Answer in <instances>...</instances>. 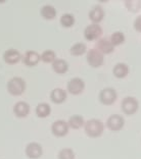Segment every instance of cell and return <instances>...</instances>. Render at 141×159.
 Wrapping results in <instances>:
<instances>
[{"instance_id": "cell-1", "label": "cell", "mask_w": 141, "mask_h": 159, "mask_svg": "<svg viewBox=\"0 0 141 159\" xmlns=\"http://www.w3.org/2000/svg\"><path fill=\"white\" fill-rule=\"evenodd\" d=\"M85 134L90 138H98L103 134L104 125L100 119L91 118L89 120L85 121L84 125Z\"/></svg>"}, {"instance_id": "cell-2", "label": "cell", "mask_w": 141, "mask_h": 159, "mask_svg": "<svg viewBox=\"0 0 141 159\" xmlns=\"http://www.w3.org/2000/svg\"><path fill=\"white\" fill-rule=\"evenodd\" d=\"M7 90L12 95H21L26 90V82L21 77H13L7 83Z\"/></svg>"}, {"instance_id": "cell-3", "label": "cell", "mask_w": 141, "mask_h": 159, "mask_svg": "<svg viewBox=\"0 0 141 159\" xmlns=\"http://www.w3.org/2000/svg\"><path fill=\"white\" fill-rule=\"evenodd\" d=\"M121 108H122V111L125 114L133 115L138 111L139 102H138V100H137L136 98H134V97H132V96L125 97V98L122 100Z\"/></svg>"}, {"instance_id": "cell-4", "label": "cell", "mask_w": 141, "mask_h": 159, "mask_svg": "<svg viewBox=\"0 0 141 159\" xmlns=\"http://www.w3.org/2000/svg\"><path fill=\"white\" fill-rule=\"evenodd\" d=\"M99 101L103 105H111L115 102V100L118 98L117 91L114 88L107 87V88H103L99 92Z\"/></svg>"}, {"instance_id": "cell-5", "label": "cell", "mask_w": 141, "mask_h": 159, "mask_svg": "<svg viewBox=\"0 0 141 159\" xmlns=\"http://www.w3.org/2000/svg\"><path fill=\"white\" fill-rule=\"evenodd\" d=\"M87 61L89 66L93 68H98L104 63V56L98 50L90 49L87 53Z\"/></svg>"}, {"instance_id": "cell-6", "label": "cell", "mask_w": 141, "mask_h": 159, "mask_svg": "<svg viewBox=\"0 0 141 159\" xmlns=\"http://www.w3.org/2000/svg\"><path fill=\"white\" fill-rule=\"evenodd\" d=\"M67 89L72 95H80L85 90V82L81 78H73L68 82Z\"/></svg>"}, {"instance_id": "cell-7", "label": "cell", "mask_w": 141, "mask_h": 159, "mask_svg": "<svg viewBox=\"0 0 141 159\" xmlns=\"http://www.w3.org/2000/svg\"><path fill=\"white\" fill-rule=\"evenodd\" d=\"M101 34H102V29L99 25L91 24L85 28L84 30V38L87 41H95L100 38Z\"/></svg>"}, {"instance_id": "cell-8", "label": "cell", "mask_w": 141, "mask_h": 159, "mask_svg": "<svg viewBox=\"0 0 141 159\" xmlns=\"http://www.w3.org/2000/svg\"><path fill=\"white\" fill-rule=\"evenodd\" d=\"M125 119L122 115L119 114H113L107 118L106 120V126L107 129L111 132H118L124 128Z\"/></svg>"}, {"instance_id": "cell-9", "label": "cell", "mask_w": 141, "mask_h": 159, "mask_svg": "<svg viewBox=\"0 0 141 159\" xmlns=\"http://www.w3.org/2000/svg\"><path fill=\"white\" fill-rule=\"evenodd\" d=\"M25 153L31 159L40 158L43 154V148L37 142H30L25 148Z\"/></svg>"}, {"instance_id": "cell-10", "label": "cell", "mask_w": 141, "mask_h": 159, "mask_svg": "<svg viewBox=\"0 0 141 159\" xmlns=\"http://www.w3.org/2000/svg\"><path fill=\"white\" fill-rule=\"evenodd\" d=\"M68 125L63 119H57L51 125V132L56 137H64L68 133Z\"/></svg>"}, {"instance_id": "cell-11", "label": "cell", "mask_w": 141, "mask_h": 159, "mask_svg": "<svg viewBox=\"0 0 141 159\" xmlns=\"http://www.w3.org/2000/svg\"><path fill=\"white\" fill-rule=\"evenodd\" d=\"M106 16L103 8L100 5L93 6L89 11V20L92 21V24L98 25L100 21H102Z\"/></svg>"}, {"instance_id": "cell-12", "label": "cell", "mask_w": 141, "mask_h": 159, "mask_svg": "<svg viewBox=\"0 0 141 159\" xmlns=\"http://www.w3.org/2000/svg\"><path fill=\"white\" fill-rule=\"evenodd\" d=\"M96 50L101 54H110L114 52L115 47L113 46V44L110 43V41L107 38H101L97 41V45H96Z\"/></svg>"}, {"instance_id": "cell-13", "label": "cell", "mask_w": 141, "mask_h": 159, "mask_svg": "<svg viewBox=\"0 0 141 159\" xmlns=\"http://www.w3.org/2000/svg\"><path fill=\"white\" fill-rule=\"evenodd\" d=\"M30 112V105L26 101H19L13 106V113L17 117H26Z\"/></svg>"}, {"instance_id": "cell-14", "label": "cell", "mask_w": 141, "mask_h": 159, "mask_svg": "<svg viewBox=\"0 0 141 159\" xmlns=\"http://www.w3.org/2000/svg\"><path fill=\"white\" fill-rule=\"evenodd\" d=\"M23 61L28 66H34L40 61V54L34 50H29L24 54Z\"/></svg>"}, {"instance_id": "cell-15", "label": "cell", "mask_w": 141, "mask_h": 159, "mask_svg": "<svg viewBox=\"0 0 141 159\" xmlns=\"http://www.w3.org/2000/svg\"><path fill=\"white\" fill-rule=\"evenodd\" d=\"M130 73V68L128 64L124 62L117 63L113 68V74L117 79H124L126 78Z\"/></svg>"}, {"instance_id": "cell-16", "label": "cell", "mask_w": 141, "mask_h": 159, "mask_svg": "<svg viewBox=\"0 0 141 159\" xmlns=\"http://www.w3.org/2000/svg\"><path fill=\"white\" fill-rule=\"evenodd\" d=\"M21 53L16 49H7L6 51L3 53V59L6 63L9 64H14L19 62L21 59Z\"/></svg>"}, {"instance_id": "cell-17", "label": "cell", "mask_w": 141, "mask_h": 159, "mask_svg": "<svg viewBox=\"0 0 141 159\" xmlns=\"http://www.w3.org/2000/svg\"><path fill=\"white\" fill-rule=\"evenodd\" d=\"M50 100L55 104H60L67 100V92L61 88L53 89L50 93Z\"/></svg>"}, {"instance_id": "cell-18", "label": "cell", "mask_w": 141, "mask_h": 159, "mask_svg": "<svg viewBox=\"0 0 141 159\" xmlns=\"http://www.w3.org/2000/svg\"><path fill=\"white\" fill-rule=\"evenodd\" d=\"M52 70L59 75H63L66 74L68 70V63L67 60L61 59V58H56L52 62Z\"/></svg>"}, {"instance_id": "cell-19", "label": "cell", "mask_w": 141, "mask_h": 159, "mask_svg": "<svg viewBox=\"0 0 141 159\" xmlns=\"http://www.w3.org/2000/svg\"><path fill=\"white\" fill-rule=\"evenodd\" d=\"M40 13L43 19L45 20H53L56 16V9L54 8V6L50 4L43 5L40 10Z\"/></svg>"}, {"instance_id": "cell-20", "label": "cell", "mask_w": 141, "mask_h": 159, "mask_svg": "<svg viewBox=\"0 0 141 159\" xmlns=\"http://www.w3.org/2000/svg\"><path fill=\"white\" fill-rule=\"evenodd\" d=\"M50 112H51V107H50L48 103L41 102L36 106V114H37L39 117L44 118V117L49 116Z\"/></svg>"}, {"instance_id": "cell-21", "label": "cell", "mask_w": 141, "mask_h": 159, "mask_svg": "<svg viewBox=\"0 0 141 159\" xmlns=\"http://www.w3.org/2000/svg\"><path fill=\"white\" fill-rule=\"evenodd\" d=\"M68 128H72L74 129H81L82 126H84L85 125V120L83 116L81 115H73L68 118Z\"/></svg>"}, {"instance_id": "cell-22", "label": "cell", "mask_w": 141, "mask_h": 159, "mask_svg": "<svg viewBox=\"0 0 141 159\" xmlns=\"http://www.w3.org/2000/svg\"><path fill=\"white\" fill-rule=\"evenodd\" d=\"M86 51H87V47H86V45L82 42L76 43V44H74L70 49L71 54L74 56H81L83 54H85Z\"/></svg>"}, {"instance_id": "cell-23", "label": "cell", "mask_w": 141, "mask_h": 159, "mask_svg": "<svg viewBox=\"0 0 141 159\" xmlns=\"http://www.w3.org/2000/svg\"><path fill=\"white\" fill-rule=\"evenodd\" d=\"M60 25L64 28H72L75 25V16L72 13H63L60 16Z\"/></svg>"}, {"instance_id": "cell-24", "label": "cell", "mask_w": 141, "mask_h": 159, "mask_svg": "<svg viewBox=\"0 0 141 159\" xmlns=\"http://www.w3.org/2000/svg\"><path fill=\"white\" fill-rule=\"evenodd\" d=\"M110 41V43L113 44V46H120L123 43L125 42V35L122 32H115L108 39Z\"/></svg>"}, {"instance_id": "cell-25", "label": "cell", "mask_w": 141, "mask_h": 159, "mask_svg": "<svg viewBox=\"0 0 141 159\" xmlns=\"http://www.w3.org/2000/svg\"><path fill=\"white\" fill-rule=\"evenodd\" d=\"M40 59L43 61V62H46V63H50V62H53L54 60L56 59V54L52 50H45L43 51L42 54L40 55Z\"/></svg>"}, {"instance_id": "cell-26", "label": "cell", "mask_w": 141, "mask_h": 159, "mask_svg": "<svg viewBox=\"0 0 141 159\" xmlns=\"http://www.w3.org/2000/svg\"><path fill=\"white\" fill-rule=\"evenodd\" d=\"M125 6L129 11L138 12L141 9V1L140 0H129L125 2Z\"/></svg>"}, {"instance_id": "cell-27", "label": "cell", "mask_w": 141, "mask_h": 159, "mask_svg": "<svg viewBox=\"0 0 141 159\" xmlns=\"http://www.w3.org/2000/svg\"><path fill=\"white\" fill-rule=\"evenodd\" d=\"M57 157L59 159H75V152L71 148H63L59 152Z\"/></svg>"}, {"instance_id": "cell-28", "label": "cell", "mask_w": 141, "mask_h": 159, "mask_svg": "<svg viewBox=\"0 0 141 159\" xmlns=\"http://www.w3.org/2000/svg\"><path fill=\"white\" fill-rule=\"evenodd\" d=\"M133 28L137 32H140L141 33V16H137L134 20V21H133Z\"/></svg>"}]
</instances>
